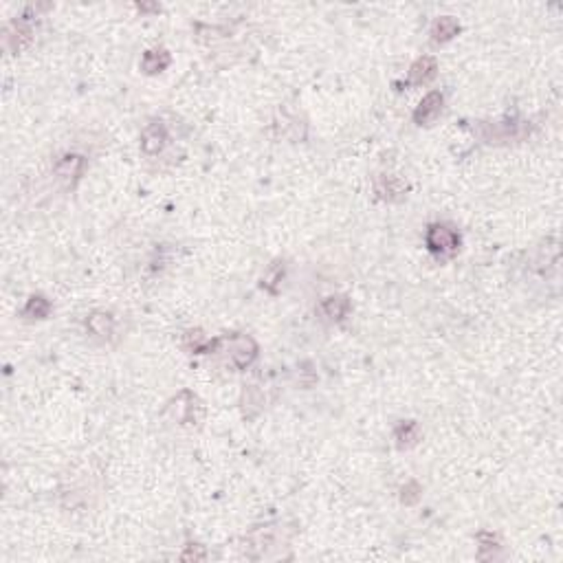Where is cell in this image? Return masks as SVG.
I'll return each mask as SVG.
<instances>
[{"mask_svg": "<svg viewBox=\"0 0 563 563\" xmlns=\"http://www.w3.org/2000/svg\"><path fill=\"white\" fill-rule=\"evenodd\" d=\"M242 405L246 409V416H256V413L262 409L264 405V396L262 392L256 388V385H244V392H242Z\"/></svg>", "mask_w": 563, "mask_h": 563, "instance_id": "15", "label": "cell"}, {"mask_svg": "<svg viewBox=\"0 0 563 563\" xmlns=\"http://www.w3.org/2000/svg\"><path fill=\"white\" fill-rule=\"evenodd\" d=\"M227 355L238 370H246L258 357V343L246 335H234L227 341Z\"/></svg>", "mask_w": 563, "mask_h": 563, "instance_id": "3", "label": "cell"}, {"mask_svg": "<svg viewBox=\"0 0 563 563\" xmlns=\"http://www.w3.org/2000/svg\"><path fill=\"white\" fill-rule=\"evenodd\" d=\"M168 141H170V135H168L165 124L152 121V124H147L141 132V152L145 157H159L165 150Z\"/></svg>", "mask_w": 563, "mask_h": 563, "instance_id": "4", "label": "cell"}, {"mask_svg": "<svg viewBox=\"0 0 563 563\" xmlns=\"http://www.w3.org/2000/svg\"><path fill=\"white\" fill-rule=\"evenodd\" d=\"M196 409H201V405H198L196 396L187 390L176 394V399H172V403L168 405V413L178 425H190L192 420H196Z\"/></svg>", "mask_w": 563, "mask_h": 563, "instance_id": "5", "label": "cell"}, {"mask_svg": "<svg viewBox=\"0 0 563 563\" xmlns=\"http://www.w3.org/2000/svg\"><path fill=\"white\" fill-rule=\"evenodd\" d=\"M172 58L170 53L165 51V48H152V51H145L143 58H141V69L147 73V75H154V73H161L170 66Z\"/></svg>", "mask_w": 563, "mask_h": 563, "instance_id": "10", "label": "cell"}, {"mask_svg": "<svg viewBox=\"0 0 563 563\" xmlns=\"http://www.w3.org/2000/svg\"><path fill=\"white\" fill-rule=\"evenodd\" d=\"M460 25L456 18H451V15H444V18L436 20L434 27H432V38L436 42H444V40H451L456 33H458Z\"/></svg>", "mask_w": 563, "mask_h": 563, "instance_id": "14", "label": "cell"}, {"mask_svg": "<svg viewBox=\"0 0 563 563\" xmlns=\"http://www.w3.org/2000/svg\"><path fill=\"white\" fill-rule=\"evenodd\" d=\"M48 312H51V304L42 295H31L22 308V314L29 319H44L48 317Z\"/></svg>", "mask_w": 563, "mask_h": 563, "instance_id": "13", "label": "cell"}, {"mask_svg": "<svg viewBox=\"0 0 563 563\" xmlns=\"http://www.w3.org/2000/svg\"><path fill=\"white\" fill-rule=\"evenodd\" d=\"M282 277H284V264H282V262H275L273 267H271L267 273H264V277H262V286H264V289H269L271 293H275V286L282 282Z\"/></svg>", "mask_w": 563, "mask_h": 563, "instance_id": "16", "label": "cell"}, {"mask_svg": "<svg viewBox=\"0 0 563 563\" xmlns=\"http://www.w3.org/2000/svg\"><path fill=\"white\" fill-rule=\"evenodd\" d=\"M114 328H117V322L106 310H93L86 317V330L97 339H110L114 335Z\"/></svg>", "mask_w": 563, "mask_h": 563, "instance_id": "7", "label": "cell"}, {"mask_svg": "<svg viewBox=\"0 0 563 563\" xmlns=\"http://www.w3.org/2000/svg\"><path fill=\"white\" fill-rule=\"evenodd\" d=\"M425 242H427L429 253H434L436 258H446V256H453L458 251L460 238L451 227H446L442 223H434L427 229Z\"/></svg>", "mask_w": 563, "mask_h": 563, "instance_id": "1", "label": "cell"}, {"mask_svg": "<svg viewBox=\"0 0 563 563\" xmlns=\"http://www.w3.org/2000/svg\"><path fill=\"white\" fill-rule=\"evenodd\" d=\"M436 71H438V66H436L434 58H420V60L413 62L411 69H409V84H413V86L427 84L429 79L436 77Z\"/></svg>", "mask_w": 563, "mask_h": 563, "instance_id": "9", "label": "cell"}, {"mask_svg": "<svg viewBox=\"0 0 563 563\" xmlns=\"http://www.w3.org/2000/svg\"><path fill=\"white\" fill-rule=\"evenodd\" d=\"M322 314L330 322H341L345 319V314L350 312V302H347L345 295H330L322 302Z\"/></svg>", "mask_w": 563, "mask_h": 563, "instance_id": "8", "label": "cell"}, {"mask_svg": "<svg viewBox=\"0 0 563 563\" xmlns=\"http://www.w3.org/2000/svg\"><path fill=\"white\" fill-rule=\"evenodd\" d=\"M442 104H444L442 93H438V91L427 93L420 99V104L416 106V110H413V124H418V126L434 124L438 119V114L442 112Z\"/></svg>", "mask_w": 563, "mask_h": 563, "instance_id": "6", "label": "cell"}, {"mask_svg": "<svg viewBox=\"0 0 563 563\" xmlns=\"http://www.w3.org/2000/svg\"><path fill=\"white\" fill-rule=\"evenodd\" d=\"M376 194L385 201H401L405 194V185L401 178L396 176H380L376 180Z\"/></svg>", "mask_w": 563, "mask_h": 563, "instance_id": "12", "label": "cell"}, {"mask_svg": "<svg viewBox=\"0 0 563 563\" xmlns=\"http://www.w3.org/2000/svg\"><path fill=\"white\" fill-rule=\"evenodd\" d=\"M84 172H86V157L79 152H64L53 161V176L69 187H73Z\"/></svg>", "mask_w": 563, "mask_h": 563, "instance_id": "2", "label": "cell"}, {"mask_svg": "<svg viewBox=\"0 0 563 563\" xmlns=\"http://www.w3.org/2000/svg\"><path fill=\"white\" fill-rule=\"evenodd\" d=\"M420 498V486L416 482H409L407 486H403V495H401V500L405 504H413V502H418Z\"/></svg>", "mask_w": 563, "mask_h": 563, "instance_id": "17", "label": "cell"}, {"mask_svg": "<svg viewBox=\"0 0 563 563\" xmlns=\"http://www.w3.org/2000/svg\"><path fill=\"white\" fill-rule=\"evenodd\" d=\"M394 440L401 449H409L420 440V427L416 420H403L394 429Z\"/></svg>", "mask_w": 563, "mask_h": 563, "instance_id": "11", "label": "cell"}]
</instances>
